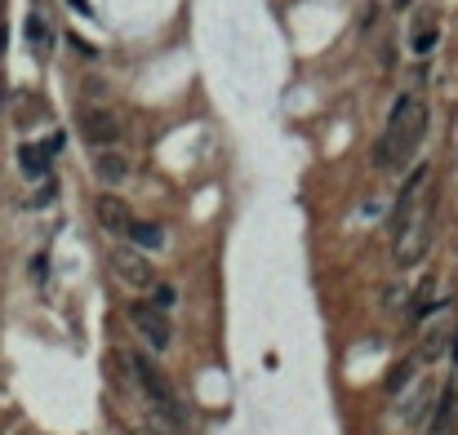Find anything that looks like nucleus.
<instances>
[{
  "mask_svg": "<svg viewBox=\"0 0 458 435\" xmlns=\"http://www.w3.org/2000/svg\"><path fill=\"white\" fill-rule=\"evenodd\" d=\"M427 134V107L414 98V93H401V98L392 102V116L387 125H383V138L374 142V165L378 169H401L414 147L423 142Z\"/></svg>",
  "mask_w": 458,
  "mask_h": 435,
  "instance_id": "1",
  "label": "nucleus"
},
{
  "mask_svg": "<svg viewBox=\"0 0 458 435\" xmlns=\"http://www.w3.org/2000/svg\"><path fill=\"white\" fill-rule=\"evenodd\" d=\"M120 360H125L129 378L138 382V391L152 400V409H156V422H161L165 431L174 427V435H187V409H183V400L174 395V386L165 382V373L156 369V360H152L147 351H120Z\"/></svg>",
  "mask_w": 458,
  "mask_h": 435,
  "instance_id": "2",
  "label": "nucleus"
},
{
  "mask_svg": "<svg viewBox=\"0 0 458 435\" xmlns=\"http://www.w3.org/2000/svg\"><path fill=\"white\" fill-rule=\"evenodd\" d=\"M431 236H436V191H427L423 209L409 218V227L396 236V267H414L418 258H427Z\"/></svg>",
  "mask_w": 458,
  "mask_h": 435,
  "instance_id": "3",
  "label": "nucleus"
},
{
  "mask_svg": "<svg viewBox=\"0 0 458 435\" xmlns=\"http://www.w3.org/2000/svg\"><path fill=\"white\" fill-rule=\"evenodd\" d=\"M129 324L142 333V342L152 346V351H170L174 342V324L165 311H156L152 302H129Z\"/></svg>",
  "mask_w": 458,
  "mask_h": 435,
  "instance_id": "4",
  "label": "nucleus"
},
{
  "mask_svg": "<svg viewBox=\"0 0 458 435\" xmlns=\"http://www.w3.org/2000/svg\"><path fill=\"white\" fill-rule=\"evenodd\" d=\"M454 320L458 316H450V311H436L427 324H423V337H418V360L423 365H436L441 356H450V337H454Z\"/></svg>",
  "mask_w": 458,
  "mask_h": 435,
  "instance_id": "5",
  "label": "nucleus"
},
{
  "mask_svg": "<svg viewBox=\"0 0 458 435\" xmlns=\"http://www.w3.org/2000/svg\"><path fill=\"white\" fill-rule=\"evenodd\" d=\"M427 178H431V165H418L414 174L405 178L401 196H396V204H392V236H401L409 227V218L418 213V191H427Z\"/></svg>",
  "mask_w": 458,
  "mask_h": 435,
  "instance_id": "6",
  "label": "nucleus"
},
{
  "mask_svg": "<svg viewBox=\"0 0 458 435\" xmlns=\"http://www.w3.org/2000/svg\"><path fill=\"white\" fill-rule=\"evenodd\" d=\"M80 134H85V142L94 151H107L120 142V120L112 112H103V107H85L80 112Z\"/></svg>",
  "mask_w": 458,
  "mask_h": 435,
  "instance_id": "7",
  "label": "nucleus"
},
{
  "mask_svg": "<svg viewBox=\"0 0 458 435\" xmlns=\"http://www.w3.org/2000/svg\"><path fill=\"white\" fill-rule=\"evenodd\" d=\"M112 271L129 289H152L156 284V267L147 262V253H138V249H112Z\"/></svg>",
  "mask_w": 458,
  "mask_h": 435,
  "instance_id": "8",
  "label": "nucleus"
},
{
  "mask_svg": "<svg viewBox=\"0 0 458 435\" xmlns=\"http://www.w3.org/2000/svg\"><path fill=\"white\" fill-rule=\"evenodd\" d=\"M427 435H458V373L441 382L436 391V409H431Z\"/></svg>",
  "mask_w": 458,
  "mask_h": 435,
  "instance_id": "9",
  "label": "nucleus"
},
{
  "mask_svg": "<svg viewBox=\"0 0 458 435\" xmlns=\"http://www.w3.org/2000/svg\"><path fill=\"white\" fill-rule=\"evenodd\" d=\"M436 391H441L436 382H414V386H409V400H401V422H405V427L427 431L431 409H436Z\"/></svg>",
  "mask_w": 458,
  "mask_h": 435,
  "instance_id": "10",
  "label": "nucleus"
},
{
  "mask_svg": "<svg viewBox=\"0 0 458 435\" xmlns=\"http://www.w3.org/2000/svg\"><path fill=\"white\" fill-rule=\"evenodd\" d=\"M94 174H98V183H107V187H120V183H129L134 165H129L125 151L107 147V151H94Z\"/></svg>",
  "mask_w": 458,
  "mask_h": 435,
  "instance_id": "11",
  "label": "nucleus"
},
{
  "mask_svg": "<svg viewBox=\"0 0 458 435\" xmlns=\"http://www.w3.org/2000/svg\"><path fill=\"white\" fill-rule=\"evenodd\" d=\"M98 222L107 227V231L125 236L129 222H134V213H129V204L120 200V196H98Z\"/></svg>",
  "mask_w": 458,
  "mask_h": 435,
  "instance_id": "12",
  "label": "nucleus"
},
{
  "mask_svg": "<svg viewBox=\"0 0 458 435\" xmlns=\"http://www.w3.org/2000/svg\"><path fill=\"white\" fill-rule=\"evenodd\" d=\"M125 240L134 245L138 253H156V249H165V227H156V222H129V231H125Z\"/></svg>",
  "mask_w": 458,
  "mask_h": 435,
  "instance_id": "13",
  "label": "nucleus"
},
{
  "mask_svg": "<svg viewBox=\"0 0 458 435\" xmlns=\"http://www.w3.org/2000/svg\"><path fill=\"white\" fill-rule=\"evenodd\" d=\"M18 169L31 178V183H40V178H50V155L36 147V142H22L18 147Z\"/></svg>",
  "mask_w": 458,
  "mask_h": 435,
  "instance_id": "14",
  "label": "nucleus"
},
{
  "mask_svg": "<svg viewBox=\"0 0 458 435\" xmlns=\"http://www.w3.org/2000/svg\"><path fill=\"white\" fill-rule=\"evenodd\" d=\"M441 45V27H436V18H423V22H414V31H409V49H414L418 58L431 54Z\"/></svg>",
  "mask_w": 458,
  "mask_h": 435,
  "instance_id": "15",
  "label": "nucleus"
},
{
  "mask_svg": "<svg viewBox=\"0 0 458 435\" xmlns=\"http://www.w3.org/2000/svg\"><path fill=\"white\" fill-rule=\"evenodd\" d=\"M414 378H418V360H401V365L392 369V378H387V395H392V400H401Z\"/></svg>",
  "mask_w": 458,
  "mask_h": 435,
  "instance_id": "16",
  "label": "nucleus"
},
{
  "mask_svg": "<svg viewBox=\"0 0 458 435\" xmlns=\"http://www.w3.org/2000/svg\"><path fill=\"white\" fill-rule=\"evenodd\" d=\"M152 307L170 316V311L178 307V284H170V280H156V284H152Z\"/></svg>",
  "mask_w": 458,
  "mask_h": 435,
  "instance_id": "17",
  "label": "nucleus"
},
{
  "mask_svg": "<svg viewBox=\"0 0 458 435\" xmlns=\"http://www.w3.org/2000/svg\"><path fill=\"white\" fill-rule=\"evenodd\" d=\"M27 40L36 45V49H50V27H45V18L40 14H27Z\"/></svg>",
  "mask_w": 458,
  "mask_h": 435,
  "instance_id": "18",
  "label": "nucleus"
},
{
  "mask_svg": "<svg viewBox=\"0 0 458 435\" xmlns=\"http://www.w3.org/2000/svg\"><path fill=\"white\" fill-rule=\"evenodd\" d=\"M63 147H67V134H50V138H45V142H40V151H45V155H50V160H54V155H58V151H63Z\"/></svg>",
  "mask_w": 458,
  "mask_h": 435,
  "instance_id": "19",
  "label": "nucleus"
},
{
  "mask_svg": "<svg viewBox=\"0 0 458 435\" xmlns=\"http://www.w3.org/2000/svg\"><path fill=\"white\" fill-rule=\"evenodd\" d=\"M67 5L76 9V14H85V18H89V0H67Z\"/></svg>",
  "mask_w": 458,
  "mask_h": 435,
  "instance_id": "20",
  "label": "nucleus"
},
{
  "mask_svg": "<svg viewBox=\"0 0 458 435\" xmlns=\"http://www.w3.org/2000/svg\"><path fill=\"white\" fill-rule=\"evenodd\" d=\"M392 5H396V9H409V5H414V0H392Z\"/></svg>",
  "mask_w": 458,
  "mask_h": 435,
  "instance_id": "21",
  "label": "nucleus"
}]
</instances>
